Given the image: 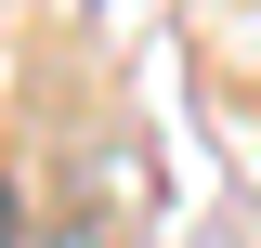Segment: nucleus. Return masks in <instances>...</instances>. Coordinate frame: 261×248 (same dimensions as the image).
<instances>
[{"mask_svg":"<svg viewBox=\"0 0 261 248\" xmlns=\"http://www.w3.org/2000/svg\"><path fill=\"white\" fill-rule=\"evenodd\" d=\"M0 248H13V196H0Z\"/></svg>","mask_w":261,"mask_h":248,"instance_id":"obj_2","label":"nucleus"},{"mask_svg":"<svg viewBox=\"0 0 261 248\" xmlns=\"http://www.w3.org/2000/svg\"><path fill=\"white\" fill-rule=\"evenodd\" d=\"M53 248H105V235H92V222H53Z\"/></svg>","mask_w":261,"mask_h":248,"instance_id":"obj_1","label":"nucleus"}]
</instances>
